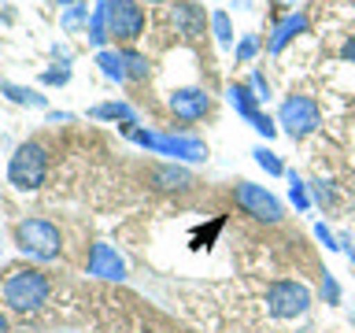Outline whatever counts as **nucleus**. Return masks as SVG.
Wrapping results in <instances>:
<instances>
[{
	"label": "nucleus",
	"instance_id": "nucleus-8",
	"mask_svg": "<svg viewBox=\"0 0 355 333\" xmlns=\"http://www.w3.org/2000/svg\"><path fill=\"white\" fill-rule=\"evenodd\" d=\"M126 133L137 144H148V148L163 152V155H182V160H204V144L196 137H178V133H144V130H133L126 126Z\"/></svg>",
	"mask_w": 355,
	"mask_h": 333
},
{
	"label": "nucleus",
	"instance_id": "nucleus-2",
	"mask_svg": "<svg viewBox=\"0 0 355 333\" xmlns=\"http://www.w3.org/2000/svg\"><path fill=\"white\" fill-rule=\"evenodd\" d=\"M44 174H49V152H44L41 141H22L15 155L8 163V182L19 189V193H33L41 189Z\"/></svg>",
	"mask_w": 355,
	"mask_h": 333
},
{
	"label": "nucleus",
	"instance_id": "nucleus-3",
	"mask_svg": "<svg viewBox=\"0 0 355 333\" xmlns=\"http://www.w3.org/2000/svg\"><path fill=\"white\" fill-rule=\"evenodd\" d=\"M15 244L19 252H26L30 259L49 263L60 255V230L49 219H19L15 222Z\"/></svg>",
	"mask_w": 355,
	"mask_h": 333
},
{
	"label": "nucleus",
	"instance_id": "nucleus-10",
	"mask_svg": "<svg viewBox=\"0 0 355 333\" xmlns=\"http://www.w3.org/2000/svg\"><path fill=\"white\" fill-rule=\"evenodd\" d=\"M171 111L182 122H196V119H204L211 111V96L204 93V89H196V85L174 89V93H171Z\"/></svg>",
	"mask_w": 355,
	"mask_h": 333
},
{
	"label": "nucleus",
	"instance_id": "nucleus-9",
	"mask_svg": "<svg viewBox=\"0 0 355 333\" xmlns=\"http://www.w3.org/2000/svg\"><path fill=\"white\" fill-rule=\"evenodd\" d=\"M85 271L93 278H104V282H126V259L111 248V244L96 241L85 255Z\"/></svg>",
	"mask_w": 355,
	"mask_h": 333
},
{
	"label": "nucleus",
	"instance_id": "nucleus-18",
	"mask_svg": "<svg viewBox=\"0 0 355 333\" xmlns=\"http://www.w3.org/2000/svg\"><path fill=\"white\" fill-rule=\"evenodd\" d=\"M211 30H215V41L226 49V44H233V26H230V15L226 11H215L211 15Z\"/></svg>",
	"mask_w": 355,
	"mask_h": 333
},
{
	"label": "nucleus",
	"instance_id": "nucleus-16",
	"mask_svg": "<svg viewBox=\"0 0 355 333\" xmlns=\"http://www.w3.org/2000/svg\"><path fill=\"white\" fill-rule=\"evenodd\" d=\"M89 115H93V119H122V122H126V126H137V115H133V108L130 104H119V100H115V104H96L93 111H89Z\"/></svg>",
	"mask_w": 355,
	"mask_h": 333
},
{
	"label": "nucleus",
	"instance_id": "nucleus-27",
	"mask_svg": "<svg viewBox=\"0 0 355 333\" xmlns=\"http://www.w3.org/2000/svg\"><path fill=\"white\" fill-rule=\"evenodd\" d=\"M340 56H344V60H348V63H355V33H352V37L340 44Z\"/></svg>",
	"mask_w": 355,
	"mask_h": 333
},
{
	"label": "nucleus",
	"instance_id": "nucleus-12",
	"mask_svg": "<svg viewBox=\"0 0 355 333\" xmlns=\"http://www.w3.org/2000/svg\"><path fill=\"white\" fill-rule=\"evenodd\" d=\"M307 30V15L304 11H288L285 19H277L274 22V30H270V41H266V52H282L293 37H300V33Z\"/></svg>",
	"mask_w": 355,
	"mask_h": 333
},
{
	"label": "nucleus",
	"instance_id": "nucleus-29",
	"mask_svg": "<svg viewBox=\"0 0 355 333\" xmlns=\"http://www.w3.org/2000/svg\"><path fill=\"white\" fill-rule=\"evenodd\" d=\"M0 333H8V318H4V311H0Z\"/></svg>",
	"mask_w": 355,
	"mask_h": 333
},
{
	"label": "nucleus",
	"instance_id": "nucleus-31",
	"mask_svg": "<svg viewBox=\"0 0 355 333\" xmlns=\"http://www.w3.org/2000/svg\"><path fill=\"white\" fill-rule=\"evenodd\" d=\"M141 4H163V0H141Z\"/></svg>",
	"mask_w": 355,
	"mask_h": 333
},
{
	"label": "nucleus",
	"instance_id": "nucleus-19",
	"mask_svg": "<svg viewBox=\"0 0 355 333\" xmlns=\"http://www.w3.org/2000/svg\"><path fill=\"white\" fill-rule=\"evenodd\" d=\"M122 60H126V71H130V78H148L152 74V63L148 60H144V56L141 52H122Z\"/></svg>",
	"mask_w": 355,
	"mask_h": 333
},
{
	"label": "nucleus",
	"instance_id": "nucleus-25",
	"mask_svg": "<svg viewBox=\"0 0 355 333\" xmlns=\"http://www.w3.org/2000/svg\"><path fill=\"white\" fill-rule=\"evenodd\" d=\"M248 85L255 89V96H259V100H266V96H270V85H266V78H263L259 71L252 74V82H248Z\"/></svg>",
	"mask_w": 355,
	"mask_h": 333
},
{
	"label": "nucleus",
	"instance_id": "nucleus-23",
	"mask_svg": "<svg viewBox=\"0 0 355 333\" xmlns=\"http://www.w3.org/2000/svg\"><path fill=\"white\" fill-rule=\"evenodd\" d=\"M255 52H259V37H255V33H248V37L237 44V60H252Z\"/></svg>",
	"mask_w": 355,
	"mask_h": 333
},
{
	"label": "nucleus",
	"instance_id": "nucleus-22",
	"mask_svg": "<svg viewBox=\"0 0 355 333\" xmlns=\"http://www.w3.org/2000/svg\"><path fill=\"white\" fill-rule=\"evenodd\" d=\"M248 122H252V126H255V130L263 133V137H274V133H277V126H274V119H270V115H263V111H255V115H252Z\"/></svg>",
	"mask_w": 355,
	"mask_h": 333
},
{
	"label": "nucleus",
	"instance_id": "nucleus-13",
	"mask_svg": "<svg viewBox=\"0 0 355 333\" xmlns=\"http://www.w3.org/2000/svg\"><path fill=\"white\" fill-rule=\"evenodd\" d=\"M226 96H230V104L237 108L241 119H252L255 111H259V96H255V89L244 85V82H233V85L226 89Z\"/></svg>",
	"mask_w": 355,
	"mask_h": 333
},
{
	"label": "nucleus",
	"instance_id": "nucleus-30",
	"mask_svg": "<svg viewBox=\"0 0 355 333\" xmlns=\"http://www.w3.org/2000/svg\"><path fill=\"white\" fill-rule=\"evenodd\" d=\"M233 4H241V8H252V0H233Z\"/></svg>",
	"mask_w": 355,
	"mask_h": 333
},
{
	"label": "nucleus",
	"instance_id": "nucleus-24",
	"mask_svg": "<svg viewBox=\"0 0 355 333\" xmlns=\"http://www.w3.org/2000/svg\"><path fill=\"white\" fill-rule=\"evenodd\" d=\"M322 296H326L329 300V304H337V300H340V289H337V282H333V278L326 274V278H322Z\"/></svg>",
	"mask_w": 355,
	"mask_h": 333
},
{
	"label": "nucleus",
	"instance_id": "nucleus-4",
	"mask_svg": "<svg viewBox=\"0 0 355 333\" xmlns=\"http://www.w3.org/2000/svg\"><path fill=\"white\" fill-rule=\"evenodd\" d=\"M233 200H237V207L244 211V215H252L255 222H266V226H277V222L285 219L282 200H277L274 193H266V189L255 185V182H237Z\"/></svg>",
	"mask_w": 355,
	"mask_h": 333
},
{
	"label": "nucleus",
	"instance_id": "nucleus-14",
	"mask_svg": "<svg viewBox=\"0 0 355 333\" xmlns=\"http://www.w3.org/2000/svg\"><path fill=\"white\" fill-rule=\"evenodd\" d=\"M152 182L159 189H189V171H182V166H155L152 171Z\"/></svg>",
	"mask_w": 355,
	"mask_h": 333
},
{
	"label": "nucleus",
	"instance_id": "nucleus-11",
	"mask_svg": "<svg viewBox=\"0 0 355 333\" xmlns=\"http://www.w3.org/2000/svg\"><path fill=\"white\" fill-rule=\"evenodd\" d=\"M171 22L178 26V33L189 41H196V37H204L207 33V11L193 4V0H178V4L171 8Z\"/></svg>",
	"mask_w": 355,
	"mask_h": 333
},
{
	"label": "nucleus",
	"instance_id": "nucleus-5",
	"mask_svg": "<svg viewBox=\"0 0 355 333\" xmlns=\"http://www.w3.org/2000/svg\"><path fill=\"white\" fill-rule=\"evenodd\" d=\"M307 307H311L307 285L282 278V282H270V289H266V311L274 318H300V315H307Z\"/></svg>",
	"mask_w": 355,
	"mask_h": 333
},
{
	"label": "nucleus",
	"instance_id": "nucleus-21",
	"mask_svg": "<svg viewBox=\"0 0 355 333\" xmlns=\"http://www.w3.org/2000/svg\"><path fill=\"white\" fill-rule=\"evenodd\" d=\"M288 196H293V204H296L300 211H304V207L311 204V200H307V185L300 182V178H296L293 171H288Z\"/></svg>",
	"mask_w": 355,
	"mask_h": 333
},
{
	"label": "nucleus",
	"instance_id": "nucleus-1",
	"mask_svg": "<svg viewBox=\"0 0 355 333\" xmlns=\"http://www.w3.org/2000/svg\"><path fill=\"white\" fill-rule=\"evenodd\" d=\"M49 293H52V282L37 266H15V271H8L4 285H0V296H4V304L15 315H30V311L44 307Z\"/></svg>",
	"mask_w": 355,
	"mask_h": 333
},
{
	"label": "nucleus",
	"instance_id": "nucleus-20",
	"mask_svg": "<svg viewBox=\"0 0 355 333\" xmlns=\"http://www.w3.org/2000/svg\"><path fill=\"white\" fill-rule=\"evenodd\" d=\"M252 155H255V163H259V166H263L266 174H285V166H282V160H277V155H274L270 148H255Z\"/></svg>",
	"mask_w": 355,
	"mask_h": 333
},
{
	"label": "nucleus",
	"instance_id": "nucleus-33",
	"mask_svg": "<svg viewBox=\"0 0 355 333\" xmlns=\"http://www.w3.org/2000/svg\"><path fill=\"white\" fill-rule=\"evenodd\" d=\"M60 4H74V0H60Z\"/></svg>",
	"mask_w": 355,
	"mask_h": 333
},
{
	"label": "nucleus",
	"instance_id": "nucleus-17",
	"mask_svg": "<svg viewBox=\"0 0 355 333\" xmlns=\"http://www.w3.org/2000/svg\"><path fill=\"white\" fill-rule=\"evenodd\" d=\"M0 93H8L15 104H30V108H44V96L41 93H33V89H22V85H11V82H4L0 85Z\"/></svg>",
	"mask_w": 355,
	"mask_h": 333
},
{
	"label": "nucleus",
	"instance_id": "nucleus-28",
	"mask_svg": "<svg viewBox=\"0 0 355 333\" xmlns=\"http://www.w3.org/2000/svg\"><path fill=\"white\" fill-rule=\"evenodd\" d=\"M315 233H318L322 241H326V248H337V244H333V233H329L326 226H315Z\"/></svg>",
	"mask_w": 355,
	"mask_h": 333
},
{
	"label": "nucleus",
	"instance_id": "nucleus-32",
	"mask_svg": "<svg viewBox=\"0 0 355 333\" xmlns=\"http://www.w3.org/2000/svg\"><path fill=\"white\" fill-rule=\"evenodd\" d=\"M282 4H296V0H282Z\"/></svg>",
	"mask_w": 355,
	"mask_h": 333
},
{
	"label": "nucleus",
	"instance_id": "nucleus-7",
	"mask_svg": "<svg viewBox=\"0 0 355 333\" xmlns=\"http://www.w3.org/2000/svg\"><path fill=\"white\" fill-rule=\"evenodd\" d=\"M107 33L115 41H137L144 33V8L141 0H104Z\"/></svg>",
	"mask_w": 355,
	"mask_h": 333
},
{
	"label": "nucleus",
	"instance_id": "nucleus-26",
	"mask_svg": "<svg viewBox=\"0 0 355 333\" xmlns=\"http://www.w3.org/2000/svg\"><path fill=\"white\" fill-rule=\"evenodd\" d=\"M67 78H71V67H67V63H60V71H49V74H44V82H52V85L60 82V85H63Z\"/></svg>",
	"mask_w": 355,
	"mask_h": 333
},
{
	"label": "nucleus",
	"instance_id": "nucleus-15",
	"mask_svg": "<svg viewBox=\"0 0 355 333\" xmlns=\"http://www.w3.org/2000/svg\"><path fill=\"white\" fill-rule=\"evenodd\" d=\"M96 67H104V74L111 78V82H126V78H130L122 52H96Z\"/></svg>",
	"mask_w": 355,
	"mask_h": 333
},
{
	"label": "nucleus",
	"instance_id": "nucleus-6",
	"mask_svg": "<svg viewBox=\"0 0 355 333\" xmlns=\"http://www.w3.org/2000/svg\"><path fill=\"white\" fill-rule=\"evenodd\" d=\"M277 122L285 126V133L288 137H307V133H315L318 130V104L311 96H300V93H293V96H285L282 100V108H277Z\"/></svg>",
	"mask_w": 355,
	"mask_h": 333
}]
</instances>
